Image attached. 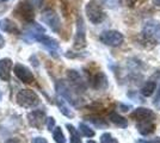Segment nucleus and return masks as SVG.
<instances>
[{"label":"nucleus","instance_id":"7ed1b4c3","mask_svg":"<svg viewBox=\"0 0 160 143\" xmlns=\"http://www.w3.org/2000/svg\"><path fill=\"white\" fill-rule=\"evenodd\" d=\"M85 12H86L88 21L94 25L100 24L105 19V12L103 10V6L97 0H90L87 2L86 7H85Z\"/></svg>","mask_w":160,"mask_h":143},{"label":"nucleus","instance_id":"bb28decb","mask_svg":"<svg viewBox=\"0 0 160 143\" xmlns=\"http://www.w3.org/2000/svg\"><path fill=\"white\" fill-rule=\"evenodd\" d=\"M153 105L158 110H160V87L158 88V91H157V94H155V97H154Z\"/></svg>","mask_w":160,"mask_h":143},{"label":"nucleus","instance_id":"f8f14e48","mask_svg":"<svg viewBox=\"0 0 160 143\" xmlns=\"http://www.w3.org/2000/svg\"><path fill=\"white\" fill-rule=\"evenodd\" d=\"M132 119H135L138 122L141 121H153L155 118V113L152 110L147 109V107H138L136 110H134V112L130 115Z\"/></svg>","mask_w":160,"mask_h":143},{"label":"nucleus","instance_id":"c85d7f7f","mask_svg":"<svg viewBox=\"0 0 160 143\" xmlns=\"http://www.w3.org/2000/svg\"><path fill=\"white\" fill-rule=\"evenodd\" d=\"M136 143H160V137H155L152 140H139Z\"/></svg>","mask_w":160,"mask_h":143},{"label":"nucleus","instance_id":"473e14b6","mask_svg":"<svg viewBox=\"0 0 160 143\" xmlns=\"http://www.w3.org/2000/svg\"><path fill=\"white\" fill-rule=\"evenodd\" d=\"M5 143H20L19 140H17V138H10V140H7Z\"/></svg>","mask_w":160,"mask_h":143},{"label":"nucleus","instance_id":"2f4dec72","mask_svg":"<svg viewBox=\"0 0 160 143\" xmlns=\"http://www.w3.org/2000/svg\"><path fill=\"white\" fill-rule=\"evenodd\" d=\"M4 47H5V38H4V36L0 35V49H2Z\"/></svg>","mask_w":160,"mask_h":143},{"label":"nucleus","instance_id":"a878e982","mask_svg":"<svg viewBox=\"0 0 160 143\" xmlns=\"http://www.w3.org/2000/svg\"><path fill=\"white\" fill-rule=\"evenodd\" d=\"M100 143H120V142H118L111 134L104 132V134L100 136Z\"/></svg>","mask_w":160,"mask_h":143},{"label":"nucleus","instance_id":"2eb2a0df","mask_svg":"<svg viewBox=\"0 0 160 143\" xmlns=\"http://www.w3.org/2000/svg\"><path fill=\"white\" fill-rule=\"evenodd\" d=\"M90 85L94 89H104L108 87V79L104 73L97 72L90 78Z\"/></svg>","mask_w":160,"mask_h":143},{"label":"nucleus","instance_id":"39448f33","mask_svg":"<svg viewBox=\"0 0 160 143\" xmlns=\"http://www.w3.org/2000/svg\"><path fill=\"white\" fill-rule=\"evenodd\" d=\"M17 104L22 106V107H27V109H31L35 107L40 104V98L38 95L33 92L32 89H20L17 93Z\"/></svg>","mask_w":160,"mask_h":143},{"label":"nucleus","instance_id":"4468645a","mask_svg":"<svg viewBox=\"0 0 160 143\" xmlns=\"http://www.w3.org/2000/svg\"><path fill=\"white\" fill-rule=\"evenodd\" d=\"M12 67H13V62L11 59L5 57L0 60V79L2 81H10Z\"/></svg>","mask_w":160,"mask_h":143},{"label":"nucleus","instance_id":"b1692460","mask_svg":"<svg viewBox=\"0 0 160 143\" xmlns=\"http://www.w3.org/2000/svg\"><path fill=\"white\" fill-rule=\"evenodd\" d=\"M53 138L56 143H65L66 142V137L62 132V129L60 126H56L53 129Z\"/></svg>","mask_w":160,"mask_h":143},{"label":"nucleus","instance_id":"9b49d317","mask_svg":"<svg viewBox=\"0 0 160 143\" xmlns=\"http://www.w3.org/2000/svg\"><path fill=\"white\" fill-rule=\"evenodd\" d=\"M46 119H47V116H46V112L43 110H35L28 115L29 125L35 128V129H42L43 124L46 123Z\"/></svg>","mask_w":160,"mask_h":143},{"label":"nucleus","instance_id":"f03ea898","mask_svg":"<svg viewBox=\"0 0 160 143\" xmlns=\"http://www.w3.org/2000/svg\"><path fill=\"white\" fill-rule=\"evenodd\" d=\"M13 14L24 23H32L35 19V6H33L32 1L29 0H23L17 5L14 8Z\"/></svg>","mask_w":160,"mask_h":143},{"label":"nucleus","instance_id":"f704fd0d","mask_svg":"<svg viewBox=\"0 0 160 143\" xmlns=\"http://www.w3.org/2000/svg\"><path fill=\"white\" fill-rule=\"evenodd\" d=\"M87 143H96L94 141H92V140H90V141H87Z\"/></svg>","mask_w":160,"mask_h":143},{"label":"nucleus","instance_id":"423d86ee","mask_svg":"<svg viewBox=\"0 0 160 143\" xmlns=\"http://www.w3.org/2000/svg\"><path fill=\"white\" fill-rule=\"evenodd\" d=\"M86 27L82 17L78 14L77 16V30H75V36H74V48L75 49H84L86 47Z\"/></svg>","mask_w":160,"mask_h":143},{"label":"nucleus","instance_id":"1a4fd4ad","mask_svg":"<svg viewBox=\"0 0 160 143\" xmlns=\"http://www.w3.org/2000/svg\"><path fill=\"white\" fill-rule=\"evenodd\" d=\"M67 78H68V80H69V85H71L78 93L86 91V87H87L86 82L84 81V79L81 78V75H80L77 70L69 69V70L67 72Z\"/></svg>","mask_w":160,"mask_h":143},{"label":"nucleus","instance_id":"cd10ccee","mask_svg":"<svg viewBox=\"0 0 160 143\" xmlns=\"http://www.w3.org/2000/svg\"><path fill=\"white\" fill-rule=\"evenodd\" d=\"M46 123H47V128L49 131H52L55 128V119H54L53 117H48L47 119H46Z\"/></svg>","mask_w":160,"mask_h":143},{"label":"nucleus","instance_id":"dca6fc26","mask_svg":"<svg viewBox=\"0 0 160 143\" xmlns=\"http://www.w3.org/2000/svg\"><path fill=\"white\" fill-rule=\"evenodd\" d=\"M136 129L139 130L141 135L147 136V135H151L154 132L155 124L153 123V121H141V122H138V124H136Z\"/></svg>","mask_w":160,"mask_h":143},{"label":"nucleus","instance_id":"4be33fe9","mask_svg":"<svg viewBox=\"0 0 160 143\" xmlns=\"http://www.w3.org/2000/svg\"><path fill=\"white\" fill-rule=\"evenodd\" d=\"M66 128L69 131V135H71V141L69 143H82L81 142V138H80L79 132L77 131V129L74 128L73 125L71 124H66Z\"/></svg>","mask_w":160,"mask_h":143},{"label":"nucleus","instance_id":"a211bd4d","mask_svg":"<svg viewBox=\"0 0 160 143\" xmlns=\"http://www.w3.org/2000/svg\"><path fill=\"white\" fill-rule=\"evenodd\" d=\"M109 119H110L116 126H118V128H123V129H124V128L128 126V121L124 117H122L121 115H118L117 112H111V113L109 115Z\"/></svg>","mask_w":160,"mask_h":143},{"label":"nucleus","instance_id":"6ab92c4d","mask_svg":"<svg viewBox=\"0 0 160 143\" xmlns=\"http://www.w3.org/2000/svg\"><path fill=\"white\" fill-rule=\"evenodd\" d=\"M56 105H58V107L60 109V112L65 117H67V118H74V112L67 106V104L65 102V100H63L61 97L60 98H58Z\"/></svg>","mask_w":160,"mask_h":143},{"label":"nucleus","instance_id":"9d476101","mask_svg":"<svg viewBox=\"0 0 160 143\" xmlns=\"http://www.w3.org/2000/svg\"><path fill=\"white\" fill-rule=\"evenodd\" d=\"M13 72H14V74H16V76H17L22 82H24V83H32V82L35 81L33 73L29 69V67L22 64V63L14 64Z\"/></svg>","mask_w":160,"mask_h":143},{"label":"nucleus","instance_id":"c9c22d12","mask_svg":"<svg viewBox=\"0 0 160 143\" xmlns=\"http://www.w3.org/2000/svg\"><path fill=\"white\" fill-rule=\"evenodd\" d=\"M1 2H5V1H8V0H0Z\"/></svg>","mask_w":160,"mask_h":143},{"label":"nucleus","instance_id":"7c9ffc66","mask_svg":"<svg viewBox=\"0 0 160 143\" xmlns=\"http://www.w3.org/2000/svg\"><path fill=\"white\" fill-rule=\"evenodd\" d=\"M32 4L35 5V6L41 7L42 6V4H43V0H32Z\"/></svg>","mask_w":160,"mask_h":143},{"label":"nucleus","instance_id":"c756f323","mask_svg":"<svg viewBox=\"0 0 160 143\" xmlns=\"http://www.w3.org/2000/svg\"><path fill=\"white\" fill-rule=\"evenodd\" d=\"M31 143H48V141L44 137H35Z\"/></svg>","mask_w":160,"mask_h":143},{"label":"nucleus","instance_id":"f3484780","mask_svg":"<svg viewBox=\"0 0 160 143\" xmlns=\"http://www.w3.org/2000/svg\"><path fill=\"white\" fill-rule=\"evenodd\" d=\"M0 27H1L2 31L8 32V34H14V35L19 34V29L17 26V24L14 21H10V19H4V21L0 23Z\"/></svg>","mask_w":160,"mask_h":143},{"label":"nucleus","instance_id":"20e7f679","mask_svg":"<svg viewBox=\"0 0 160 143\" xmlns=\"http://www.w3.org/2000/svg\"><path fill=\"white\" fill-rule=\"evenodd\" d=\"M142 36L152 44H160V23L157 21H148L143 24Z\"/></svg>","mask_w":160,"mask_h":143},{"label":"nucleus","instance_id":"0eeeda50","mask_svg":"<svg viewBox=\"0 0 160 143\" xmlns=\"http://www.w3.org/2000/svg\"><path fill=\"white\" fill-rule=\"evenodd\" d=\"M99 40L102 43H104L105 45H109V47H120L124 41V37L120 31L107 30L100 34Z\"/></svg>","mask_w":160,"mask_h":143},{"label":"nucleus","instance_id":"412c9836","mask_svg":"<svg viewBox=\"0 0 160 143\" xmlns=\"http://www.w3.org/2000/svg\"><path fill=\"white\" fill-rule=\"evenodd\" d=\"M85 119L86 121H88V122H91L92 124H94L97 128H103V129H105V128H108V124L107 122H105V119H103L102 117H98V116H88V117H85Z\"/></svg>","mask_w":160,"mask_h":143},{"label":"nucleus","instance_id":"72a5a7b5","mask_svg":"<svg viewBox=\"0 0 160 143\" xmlns=\"http://www.w3.org/2000/svg\"><path fill=\"white\" fill-rule=\"evenodd\" d=\"M153 1V5H155L157 7H160V0H152Z\"/></svg>","mask_w":160,"mask_h":143},{"label":"nucleus","instance_id":"5701e85b","mask_svg":"<svg viewBox=\"0 0 160 143\" xmlns=\"http://www.w3.org/2000/svg\"><path fill=\"white\" fill-rule=\"evenodd\" d=\"M99 4L107 8L115 10V8H118L121 6L122 0H99Z\"/></svg>","mask_w":160,"mask_h":143},{"label":"nucleus","instance_id":"393cba45","mask_svg":"<svg viewBox=\"0 0 160 143\" xmlns=\"http://www.w3.org/2000/svg\"><path fill=\"white\" fill-rule=\"evenodd\" d=\"M79 130L81 132V135L85 137H93L94 136V131L90 126H87L86 124L84 123H80L79 124Z\"/></svg>","mask_w":160,"mask_h":143},{"label":"nucleus","instance_id":"aec40b11","mask_svg":"<svg viewBox=\"0 0 160 143\" xmlns=\"http://www.w3.org/2000/svg\"><path fill=\"white\" fill-rule=\"evenodd\" d=\"M157 89V82L154 80H148V81L142 86L141 88V94L143 97H151L154 93V91Z\"/></svg>","mask_w":160,"mask_h":143},{"label":"nucleus","instance_id":"6e6552de","mask_svg":"<svg viewBox=\"0 0 160 143\" xmlns=\"http://www.w3.org/2000/svg\"><path fill=\"white\" fill-rule=\"evenodd\" d=\"M41 19L43 23H46L48 26L50 27V30L53 32H55V34H60L61 32L60 17L54 10H46L41 16Z\"/></svg>","mask_w":160,"mask_h":143},{"label":"nucleus","instance_id":"ddd939ff","mask_svg":"<svg viewBox=\"0 0 160 143\" xmlns=\"http://www.w3.org/2000/svg\"><path fill=\"white\" fill-rule=\"evenodd\" d=\"M33 41H36V42H38V43H41V44H43V45H44L46 48H48L50 51H58V50L60 49L59 42L44 34L37 35V36L33 38Z\"/></svg>","mask_w":160,"mask_h":143},{"label":"nucleus","instance_id":"f257e3e1","mask_svg":"<svg viewBox=\"0 0 160 143\" xmlns=\"http://www.w3.org/2000/svg\"><path fill=\"white\" fill-rule=\"evenodd\" d=\"M55 88H56V93L60 95L62 99H66L71 105H73L75 107H78V106L81 105V99L78 95V92L71 85L66 83L63 80L56 81Z\"/></svg>","mask_w":160,"mask_h":143}]
</instances>
